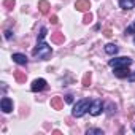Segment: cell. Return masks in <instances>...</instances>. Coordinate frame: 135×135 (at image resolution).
I'll list each match as a JSON object with an SVG mask.
<instances>
[{
    "instance_id": "6",
    "label": "cell",
    "mask_w": 135,
    "mask_h": 135,
    "mask_svg": "<svg viewBox=\"0 0 135 135\" xmlns=\"http://www.w3.org/2000/svg\"><path fill=\"white\" fill-rule=\"evenodd\" d=\"M75 8L78 10V11H89V8H91V2L89 0H76V3H75Z\"/></svg>"
},
{
    "instance_id": "5",
    "label": "cell",
    "mask_w": 135,
    "mask_h": 135,
    "mask_svg": "<svg viewBox=\"0 0 135 135\" xmlns=\"http://www.w3.org/2000/svg\"><path fill=\"white\" fill-rule=\"evenodd\" d=\"M45 88H46V81H45L43 78H38V80H35V81L32 83V86H30L32 92H40V91H43Z\"/></svg>"
},
{
    "instance_id": "27",
    "label": "cell",
    "mask_w": 135,
    "mask_h": 135,
    "mask_svg": "<svg viewBox=\"0 0 135 135\" xmlns=\"http://www.w3.org/2000/svg\"><path fill=\"white\" fill-rule=\"evenodd\" d=\"M132 27H133V29H135V22H133V26H132Z\"/></svg>"
},
{
    "instance_id": "26",
    "label": "cell",
    "mask_w": 135,
    "mask_h": 135,
    "mask_svg": "<svg viewBox=\"0 0 135 135\" xmlns=\"http://www.w3.org/2000/svg\"><path fill=\"white\" fill-rule=\"evenodd\" d=\"M108 108H110V110H108V113H110V114H111V113H113V105H111V103H110V105H108Z\"/></svg>"
},
{
    "instance_id": "4",
    "label": "cell",
    "mask_w": 135,
    "mask_h": 135,
    "mask_svg": "<svg viewBox=\"0 0 135 135\" xmlns=\"http://www.w3.org/2000/svg\"><path fill=\"white\" fill-rule=\"evenodd\" d=\"M102 108H103V103H102V100H100V99H97V100H94V102L91 103L89 113H91L92 116H99V114L102 113Z\"/></svg>"
},
{
    "instance_id": "15",
    "label": "cell",
    "mask_w": 135,
    "mask_h": 135,
    "mask_svg": "<svg viewBox=\"0 0 135 135\" xmlns=\"http://www.w3.org/2000/svg\"><path fill=\"white\" fill-rule=\"evenodd\" d=\"M15 78H16V81L18 83H26V73L24 72H15Z\"/></svg>"
},
{
    "instance_id": "20",
    "label": "cell",
    "mask_w": 135,
    "mask_h": 135,
    "mask_svg": "<svg viewBox=\"0 0 135 135\" xmlns=\"http://www.w3.org/2000/svg\"><path fill=\"white\" fill-rule=\"evenodd\" d=\"M83 21H84L86 24H89V22L92 21V15H91V13H86V15H84V18H83Z\"/></svg>"
},
{
    "instance_id": "19",
    "label": "cell",
    "mask_w": 135,
    "mask_h": 135,
    "mask_svg": "<svg viewBox=\"0 0 135 135\" xmlns=\"http://www.w3.org/2000/svg\"><path fill=\"white\" fill-rule=\"evenodd\" d=\"M45 37H46V27H41V30H40V35H38V41H41Z\"/></svg>"
},
{
    "instance_id": "24",
    "label": "cell",
    "mask_w": 135,
    "mask_h": 135,
    "mask_svg": "<svg viewBox=\"0 0 135 135\" xmlns=\"http://www.w3.org/2000/svg\"><path fill=\"white\" fill-rule=\"evenodd\" d=\"M105 37H111V30H110V29L105 30Z\"/></svg>"
},
{
    "instance_id": "8",
    "label": "cell",
    "mask_w": 135,
    "mask_h": 135,
    "mask_svg": "<svg viewBox=\"0 0 135 135\" xmlns=\"http://www.w3.org/2000/svg\"><path fill=\"white\" fill-rule=\"evenodd\" d=\"M114 75L118 78H127L130 75L129 72V67H118V69H114Z\"/></svg>"
},
{
    "instance_id": "11",
    "label": "cell",
    "mask_w": 135,
    "mask_h": 135,
    "mask_svg": "<svg viewBox=\"0 0 135 135\" xmlns=\"http://www.w3.org/2000/svg\"><path fill=\"white\" fill-rule=\"evenodd\" d=\"M51 41L59 45V43H64V41H65V37H64V33L56 32V33H51Z\"/></svg>"
},
{
    "instance_id": "13",
    "label": "cell",
    "mask_w": 135,
    "mask_h": 135,
    "mask_svg": "<svg viewBox=\"0 0 135 135\" xmlns=\"http://www.w3.org/2000/svg\"><path fill=\"white\" fill-rule=\"evenodd\" d=\"M38 8H40V11L43 13V15H48L49 13V3L46 2V0H40V2H38Z\"/></svg>"
},
{
    "instance_id": "16",
    "label": "cell",
    "mask_w": 135,
    "mask_h": 135,
    "mask_svg": "<svg viewBox=\"0 0 135 135\" xmlns=\"http://www.w3.org/2000/svg\"><path fill=\"white\" fill-rule=\"evenodd\" d=\"M91 80H92V75H91V72H88V73L83 76V86L89 88V86H91Z\"/></svg>"
},
{
    "instance_id": "21",
    "label": "cell",
    "mask_w": 135,
    "mask_h": 135,
    "mask_svg": "<svg viewBox=\"0 0 135 135\" xmlns=\"http://www.w3.org/2000/svg\"><path fill=\"white\" fill-rule=\"evenodd\" d=\"M127 80H129L130 83H135V72H133V73H130V75L127 76Z\"/></svg>"
},
{
    "instance_id": "18",
    "label": "cell",
    "mask_w": 135,
    "mask_h": 135,
    "mask_svg": "<svg viewBox=\"0 0 135 135\" xmlns=\"http://www.w3.org/2000/svg\"><path fill=\"white\" fill-rule=\"evenodd\" d=\"M3 7H5L7 10H11V8L15 7V0H5V2H3Z\"/></svg>"
},
{
    "instance_id": "3",
    "label": "cell",
    "mask_w": 135,
    "mask_h": 135,
    "mask_svg": "<svg viewBox=\"0 0 135 135\" xmlns=\"http://www.w3.org/2000/svg\"><path fill=\"white\" fill-rule=\"evenodd\" d=\"M108 64H110V67H113V69H118V67H129L132 64V59L130 57H118V59H111Z\"/></svg>"
},
{
    "instance_id": "29",
    "label": "cell",
    "mask_w": 135,
    "mask_h": 135,
    "mask_svg": "<svg viewBox=\"0 0 135 135\" xmlns=\"http://www.w3.org/2000/svg\"><path fill=\"white\" fill-rule=\"evenodd\" d=\"M133 43H135V38H133Z\"/></svg>"
},
{
    "instance_id": "25",
    "label": "cell",
    "mask_w": 135,
    "mask_h": 135,
    "mask_svg": "<svg viewBox=\"0 0 135 135\" xmlns=\"http://www.w3.org/2000/svg\"><path fill=\"white\" fill-rule=\"evenodd\" d=\"M5 38H11V32H10V30L5 32Z\"/></svg>"
},
{
    "instance_id": "22",
    "label": "cell",
    "mask_w": 135,
    "mask_h": 135,
    "mask_svg": "<svg viewBox=\"0 0 135 135\" xmlns=\"http://www.w3.org/2000/svg\"><path fill=\"white\" fill-rule=\"evenodd\" d=\"M65 102H67V103H72V102H73V95H70V94L65 95Z\"/></svg>"
},
{
    "instance_id": "23",
    "label": "cell",
    "mask_w": 135,
    "mask_h": 135,
    "mask_svg": "<svg viewBox=\"0 0 135 135\" xmlns=\"http://www.w3.org/2000/svg\"><path fill=\"white\" fill-rule=\"evenodd\" d=\"M57 16H51V24H57Z\"/></svg>"
},
{
    "instance_id": "28",
    "label": "cell",
    "mask_w": 135,
    "mask_h": 135,
    "mask_svg": "<svg viewBox=\"0 0 135 135\" xmlns=\"http://www.w3.org/2000/svg\"><path fill=\"white\" fill-rule=\"evenodd\" d=\"M133 132H135V126H133Z\"/></svg>"
},
{
    "instance_id": "1",
    "label": "cell",
    "mask_w": 135,
    "mask_h": 135,
    "mask_svg": "<svg viewBox=\"0 0 135 135\" xmlns=\"http://www.w3.org/2000/svg\"><path fill=\"white\" fill-rule=\"evenodd\" d=\"M32 54H33V57H37V59H40V60H46V59H49V56L52 54V49H51V46H49L48 43L38 41V45L33 48Z\"/></svg>"
},
{
    "instance_id": "2",
    "label": "cell",
    "mask_w": 135,
    "mask_h": 135,
    "mask_svg": "<svg viewBox=\"0 0 135 135\" xmlns=\"http://www.w3.org/2000/svg\"><path fill=\"white\" fill-rule=\"evenodd\" d=\"M91 103H92V102H91L89 99H81V100H78V102L75 103V107H73L72 114H73L75 118H81L83 114H86V113L89 111Z\"/></svg>"
},
{
    "instance_id": "12",
    "label": "cell",
    "mask_w": 135,
    "mask_h": 135,
    "mask_svg": "<svg viewBox=\"0 0 135 135\" xmlns=\"http://www.w3.org/2000/svg\"><path fill=\"white\" fill-rule=\"evenodd\" d=\"M13 60H15L16 64H19V65H26V64H27V57H26L24 54H19V52L13 54Z\"/></svg>"
},
{
    "instance_id": "14",
    "label": "cell",
    "mask_w": 135,
    "mask_h": 135,
    "mask_svg": "<svg viewBox=\"0 0 135 135\" xmlns=\"http://www.w3.org/2000/svg\"><path fill=\"white\" fill-rule=\"evenodd\" d=\"M105 52H107V54H110V56H114V54L118 52V46H116V45H113V43H108V45L105 46Z\"/></svg>"
},
{
    "instance_id": "10",
    "label": "cell",
    "mask_w": 135,
    "mask_h": 135,
    "mask_svg": "<svg viewBox=\"0 0 135 135\" xmlns=\"http://www.w3.org/2000/svg\"><path fill=\"white\" fill-rule=\"evenodd\" d=\"M51 107H52V110H62L64 100H62L60 97H52V99H51Z\"/></svg>"
},
{
    "instance_id": "9",
    "label": "cell",
    "mask_w": 135,
    "mask_h": 135,
    "mask_svg": "<svg viewBox=\"0 0 135 135\" xmlns=\"http://www.w3.org/2000/svg\"><path fill=\"white\" fill-rule=\"evenodd\" d=\"M119 7L122 10H132L135 8V0H119Z\"/></svg>"
},
{
    "instance_id": "7",
    "label": "cell",
    "mask_w": 135,
    "mask_h": 135,
    "mask_svg": "<svg viewBox=\"0 0 135 135\" xmlns=\"http://www.w3.org/2000/svg\"><path fill=\"white\" fill-rule=\"evenodd\" d=\"M0 107H2V111H3V113H10V111L13 110V102H11V99L3 97L2 102H0Z\"/></svg>"
},
{
    "instance_id": "17",
    "label": "cell",
    "mask_w": 135,
    "mask_h": 135,
    "mask_svg": "<svg viewBox=\"0 0 135 135\" xmlns=\"http://www.w3.org/2000/svg\"><path fill=\"white\" fill-rule=\"evenodd\" d=\"M88 135H103V130L102 129H89Z\"/></svg>"
}]
</instances>
